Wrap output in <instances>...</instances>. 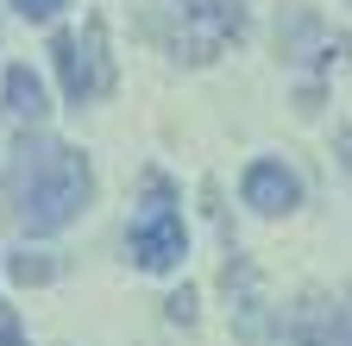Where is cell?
I'll list each match as a JSON object with an SVG mask.
<instances>
[{
  "label": "cell",
  "mask_w": 352,
  "mask_h": 346,
  "mask_svg": "<svg viewBox=\"0 0 352 346\" xmlns=\"http://www.w3.org/2000/svg\"><path fill=\"white\" fill-rule=\"evenodd\" d=\"M95 195L88 158L63 139H19L7 164V208L25 233H63Z\"/></svg>",
  "instance_id": "6da1fadb"
},
{
  "label": "cell",
  "mask_w": 352,
  "mask_h": 346,
  "mask_svg": "<svg viewBox=\"0 0 352 346\" xmlns=\"http://www.w3.org/2000/svg\"><path fill=\"white\" fill-rule=\"evenodd\" d=\"M132 25L176 63H214L252 32L245 0H132Z\"/></svg>",
  "instance_id": "7a4b0ae2"
},
{
  "label": "cell",
  "mask_w": 352,
  "mask_h": 346,
  "mask_svg": "<svg viewBox=\"0 0 352 346\" xmlns=\"http://www.w3.org/2000/svg\"><path fill=\"white\" fill-rule=\"evenodd\" d=\"M51 57H57V76H63V95L76 107L101 101L113 89V57H107V25L101 19H82V32H57Z\"/></svg>",
  "instance_id": "3957f363"
},
{
  "label": "cell",
  "mask_w": 352,
  "mask_h": 346,
  "mask_svg": "<svg viewBox=\"0 0 352 346\" xmlns=\"http://www.w3.org/2000/svg\"><path fill=\"white\" fill-rule=\"evenodd\" d=\"M183 252H189V227H183V214H170V189L151 177V208L132 221V258L145 271H176Z\"/></svg>",
  "instance_id": "277c9868"
},
{
  "label": "cell",
  "mask_w": 352,
  "mask_h": 346,
  "mask_svg": "<svg viewBox=\"0 0 352 346\" xmlns=\"http://www.w3.org/2000/svg\"><path fill=\"white\" fill-rule=\"evenodd\" d=\"M283 346H352V283L340 296H302L277 321Z\"/></svg>",
  "instance_id": "5b68a950"
},
{
  "label": "cell",
  "mask_w": 352,
  "mask_h": 346,
  "mask_svg": "<svg viewBox=\"0 0 352 346\" xmlns=\"http://www.w3.org/2000/svg\"><path fill=\"white\" fill-rule=\"evenodd\" d=\"M245 208H258V214H289L296 202H302V183H296V170H283L277 158H258V164H245Z\"/></svg>",
  "instance_id": "8992f818"
},
{
  "label": "cell",
  "mask_w": 352,
  "mask_h": 346,
  "mask_svg": "<svg viewBox=\"0 0 352 346\" xmlns=\"http://www.w3.org/2000/svg\"><path fill=\"white\" fill-rule=\"evenodd\" d=\"M0 89H7V113H13V120H32V126H38L44 113H51V101H44V82H38L25 63H13Z\"/></svg>",
  "instance_id": "52a82bcc"
},
{
  "label": "cell",
  "mask_w": 352,
  "mask_h": 346,
  "mask_svg": "<svg viewBox=\"0 0 352 346\" xmlns=\"http://www.w3.org/2000/svg\"><path fill=\"white\" fill-rule=\"evenodd\" d=\"M57 277V265L44 252H25V258H13V283H51Z\"/></svg>",
  "instance_id": "ba28073f"
},
{
  "label": "cell",
  "mask_w": 352,
  "mask_h": 346,
  "mask_svg": "<svg viewBox=\"0 0 352 346\" xmlns=\"http://www.w3.org/2000/svg\"><path fill=\"white\" fill-rule=\"evenodd\" d=\"M7 7L19 13V19H32V25H44V19H57L69 0H7Z\"/></svg>",
  "instance_id": "9c48e42d"
},
{
  "label": "cell",
  "mask_w": 352,
  "mask_h": 346,
  "mask_svg": "<svg viewBox=\"0 0 352 346\" xmlns=\"http://www.w3.org/2000/svg\"><path fill=\"white\" fill-rule=\"evenodd\" d=\"M164 315H170V321H183V327H189V321H195V290L183 283V290H176V296L164 302Z\"/></svg>",
  "instance_id": "30bf717a"
},
{
  "label": "cell",
  "mask_w": 352,
  "mask_h": 346,
  "mask_svg": "<svg viewBox=\"0 0 352 346\" xmlns=\"http://www.w3.org/2000/svg\"><path fill=\"white\" fill-rule=\"evenodd\" d=\"M0 346H25V334H19V315H13V309H0Z\"/></svg>",
  "instance_id": "8fae6325"
},
{
  "label": "cell",
  "mask_w": 352,
  "mask_h": 346,
  "mask_svg": "<svg viewBox=\"0 0 352 346\" xmlns=\"http://www.w3.org/2000/svg\"><path fill=\"white\" fill-rule=\"evenodd\" d=\"M340 151H346V170H352V133H346V139H340Z\"/></svg>",
  "instance_id": "7c38bea8"
}]
</instances>
